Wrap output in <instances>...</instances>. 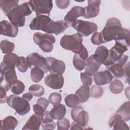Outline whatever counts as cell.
I'll use <instances>...</instances> for the list:
<instances>
[{
    "mask_svg": "<svg viewBox=\"0 0 130 130\" xmlns=\"http://www.w3.org/2000/svg\"><path fill=\"white\" fill-rule=\"evenodd\" d=\"M49 101L46 99L44 98H40L38 99L37 101V104L42 106L45 110L47 109V108L49 105Z\"/></svg>",
    "mask_w": 130,
    "mask_h": 130,
    "instance_id": "46",
    "label": "cell"
},
{
    "mask_svg": "<svg viewBox=\"0 0 130 130\" xmlns=\"http://www.w3.org/2000/svg\"><path fill=\"white\" fill-rule=\"evenodd\" d=\"M75 94L78 98L81 103L87 101L90 96V88L88 86L83 85L80 87L75 92Z\"/></svg>",
    "mask_w": 130,
    "mask_h": 130,
    "instance_id": "24",
    "label": "cell"
},
{
    "mask_svg": "<svg viewBox=\"0 0 130 130\" xmlns=\"http://www.w3.org/2000/svg\"><path fill=\"white\" fill-rule=\"evenodd\" d=\"M91 43L95 45H100L101 44L105 43L104 41L101 32H94L91 38Z\"/></svg>",
    "mask_w": 130,
    "mask_h": 130,
    "instance_id": "39",
    "label": "cell"
},
{
    "mask_svg": "<svg viewBox=\"0 0 130 130\" xmlns=\"http://www.w3.org/2000/svg\"><path fill=\"white\" fill-rule=\"evenodd\" d=\"M33 110L35 114L42 117L43 116L45 112L46 111V110L42 106L37 103L33 106Z\"/></svg>",
    "mask_w": 130,
    "mask_h": 130,
    "instance_id": "44",
    "label": "cell"
},
{
    "mask_svg": "<svg viewBox=\"0 0 130 130\" xmlns=\"http://www.w3.org/2000/svg\"><path fill=\"white\" fill-rule=\"evenodd\" d=\"M72 26L84 37H87L98 30V25L95 23L82 20H77Z\"/></svg>",
    "mask_w": 130,
    "mask_h": 130,
    "instance_id": "9",
    "label": "cell"
},
{
    "mask_svg": "<svg viewBox=\"0 0 130 130\" xmlns=\"http://www.w3.org/2000/svg\"><path fill=\"white\" fill-rule=\"evenodd\" d=\"M103 94V89L99 85L92 86L90 89V95L94 98H100Z\"/></svg>",
    "mask_w": 130,
    "mask_h": 130,
    "instance_id": "36",
    "label": "cell"
},
{
    "mask_svg": "<svg viewBox=\"0 0 130 130\" xmlns=\"http://www.w3.org/2000/svg\"><path fill=\"white\" fill-rule=\"evenodd\" d=\"M31 9L36 12V16L42 14L49 15L53 8V3L50 0H31L28 2Z\"/></svg>",
    "mask_w": 130,
    "mask_h": 130,
    "instance_id": "8",
    "label": "cell"
},
{
    "mask_svg": "<svg viewBox=\"0 0 130 130\" xmlns=\"http://www.w3.org/2000/svg\"><path fill=\"white\" fill-rule=\"evenodd\" d=\"M82 36L76 33L64 35L60 39V44L63 49L71 51L75 54H79L85 48L82 44Z\"/></svg>",
    "mask_w": 130,
    "mask_h": 130,
    "instance_id": "4",
    "label": "cell"
},
{
    "mask_svg": "<svg viewBox=\"0 0 130 130\" xmlns=\"http://www.w3.org/2000/svg\"><path fill=\"white\" fill-rule=\"evenodd\" d=\"M18 32V28L11 22L6 20L1 22V34L2 35L9 37L15 38Z\"/></svg>",
    "mask_w": 130,
    "mask_h": 130,
    "instance_id": "16",
    "label": "cell"
},
{
    "mask_svg": "<svg viewBox=\"0 0 130 130\" xmlns=\"http://www.w3.org/2000/svg\"><path fill=\"white\" fill-rule=\"evenodd\" d=\"M0 129L2 130H13L18 124L17 119L12 116H8L1 120Z\"/></svg>",
    "mask_w": 130,
    "mask_h": 130,
    "instance_id": "21",
    "label": "cell"
},
{
    "mask_svg": "<svg viewBox=\"0 0 130 130\" xmlns=\"http://www.w3.org/2000/svg\"><path fill=\"white\" fill-rule=\"evenodd\" d=\"M101 32L105 43L114 40L127 47L129 45V30L123 28L117 18H109Z\"/></svg>",
    "mask_w": 130,
    "mask_h": 130,
    "instance_id": "1",
    "label": "cell"
},
{
    "mask_svg": "<svg viewBox=\"0 0 130 130\" xmlns=\"http://www.w3.org/2000/svg\"><path fill=\"white\" fill-rule=\"evenodd\" d=\"M56 126L55 123L54 122H53L49 124H42V128L43 129H55Z\"/></svg>",
    "mask_w": 130,
    "mask_h": 130,
    "instance_id": "47",
    "label": "cell"
},
{
    "mask_svg": "<svg viewBox=\"0 0 130 130\" xmlns=\"http://www.w3.org/2000/svg\"><path fill=\"white\" fill-rule=\"evenodd\" d=\"M101 64L98 62L94 59L93 55H91L87 58L86 61L85 72L91 76L93 75L96 72H97L101 67Z\"/></svg>",
    "mask_w": 130,
    "mask_h": 130,
    "instance_id": "20",
    "label": "cell"
},
{
    "mask_svg": "<svg viewBox=\"0 0 130 130\" xmlns=\"http://www.w3.org/2000/svg\"><path fill=\"white\" fill-rule=\"evenodd\" d=\"M66 111L65 106L62 104L58 103L54 105L50 113L54 119L59 120L64 117L66 114Z\"/></svg>",
    "mask_w": 130,
    "mask_h": 130,
    "instance_id": "23",
    "label": "cell"
},
{
    "mask_svg": "<svg viewBox=\"0 0 130 130\" xmlns=\"http://www.w3.org/2000/svg\"><path fill=\"white\" fill-rule=\"evenodd\" d=\"M80 79L83 85L89 86L92 84V79L91 76L85 72L80 73Z\"/></svg>",
    "mask_w": 130,
    "mask_h": 130,
    "instance_id": "41",
    "label": "cell"
},
{
    "mask_svg": "<svg viewBox=\"0 0 130 130\" xmlns=\"http://www.w3.org/2000/svg\"><path fill=\"white\" fill-rule=\"evenodd\" d=\"M72 119L78 123L82 127L86 126L88 123L89 116L88 113L80 106H76L71 111Z\"/></svg>",
    "mask_w": 130,
    "mask_h": 130,
    "instance_id": "11",
    "label": "cell"
},
{
    "mask_svg": "<svg viewBox=\"0 0 130 130\" xmlns=\"http://www.w3.org/2000/svg\"><path fill=\"white\" fill-rule=\"evenodd\" d=\"M73 63L75 68L77 70L81 71L84 69L86 61L82 59L78 54H75L73 57Z\"/></svg>",
    "mask_w": 130,
    "mask_h": 130,
    "instance_id": "33",
    "label": "cell"
},
{
    "mask_svg": "<svg viewBox=\"0 0 130 130\" xmlns=\"http://www.w3.org/2000/svg\"><path fill=\"white\" fill-rule=\"evenodd\" d=\"M33 40L42 51L45 52H50L53 49V44L55 42V37L51 34H43L40 32L34 34Z\"/></svg>",
    "mask_w": 130,
    "mask_h": 130,
    "instance_id": "6",
    "label": "cell"
},
{
    "mask_svg": "<svg viewBox=\"0 0 130 130\" xmlns=\"http://www.w3.org/2000/svg\"><path fill=\"white\" fill-rule=\"evenodd\" d=\"M15 66L10 62L3 61L1 64V81H6V83L11 85L17 80L15 71Z\"/></svg>",
    "mask_w": 130,
    "mask_h": 130,
    "instance_id": "7",
    "label": "cell"
},
{
    "mask_svg": "<svg viewBox=\"0 0 130 130\" xmlns=\"http://www.w3.org/2000/svg\"><path fill=\"white\" fill-rule=\"evenodd\" d=\"M113 76L108 70H105L96 72L93 75L94 82L98 85H103L111 82Z\"/></svg>",
    "mask_w": 130,
    "mask_h": 130,
    "instance_id": "17",
    "label": "cell"
},
{
    "mask_svg": "<svg viewBox=\"0 0 130 130\" xmlns=\"http://www.w3.org/2000/svg\"><path fill=\"white\" fill-rule=\"evenodd\" d=\"M68 27L64 20L53 21L49 16L41 15L36 16L31 21L29 28L31 30H41L47 34L58 35Z\"/></svg>",
    "mask_w": 130,
    "mask_h": 130,
    "instance_id": "2",
    "label": "cell"
},
{
    "mask_svg": "<svg viewBox=\"0 0 130 130\" xmlns=\"http://www.w3.org/2000/svg\"><path fill=\"white\" fill-rule=\"evenodd\" d=\"M6 102L9 107L14 109L17 114L21 116L27 114L30 109L28 101L15 94L8 97Z\"/></svg>",
    "mask_w": 130,
    "mask_h": 130,
    "instance_id": "5",
    "label": "cell"
},
{
    "mask_svg": "<svg viewBox=\"0 0 130 130\" xmlns=\"http://www.w3.org/2000/svg\"><path fill=\"white\" fill-rule=\"evenodd\" d=\"M116 114L119 115L121 118L125 121L130 119V103L127 101L120 106L116 111Z\"/></svg>",
    "mask_w": 130,
    "mask_h": 130,
    "instance_id": "25",
    "label": "cell"
},
{
    "mask_svg": "<svg viewBox=\"0 0 130 130\" xmlns=\"http://www.w3.org/2000/svg\"><path fill=\"white\" fill-rule=\"evenodd\" d=\"M108 70L112 73L115 78H121L124 75V71L123 66L117 62L107 67Z\"/></svg>",
    "mask_w": 130,
    "mask_h": 130,
    "instance_id": "27",
    "label": "cell"
},
{
    "mask_svg": "<svg viewBox=\"0 0 130 130\" xmlns=\"http://www.w3.org/2000/svg\"><path fill=\"white\" fill-rule=\"evenodd\" d=\"M29 91L33 95L37 97H41L45 93L44 87L38 84H34L29 87Z\"/></svg>",
    "mask_w": 130,
    "mask_h": 130,
    "instance_id": "34",
    "label": "cell"
},
{
    "mask_svg": "<svg viewBox=\"0 0 130 130\" xmlns=\"http://www.w3.org/2000/svg\"><path fill=\"white\" fill-rule=\"evenodd\" d=\"M19 1L16 0H1L0 7L1 9L6 15L11 10L17 6Z\"/></svg>",
    "mask_w": 130,
    "mask_h": 130,
    "instance_id": "26",
    "label": "cell"
},
{
    "mask_svg": "<svg viewBox=\"0 0 130 130\" xmlns=\"http://www.w3.org/2000/svg\"><path fill=\"white\" fill-rule=\"evenodd\" d=\"M45 72L40 67H34L31 69L30 77L31 80L35 83H39L44 76Z\"/></svg>",
    "mask_w": 130,
    "mask_h": 130,
    "instance_id": "28",
    "label": "cell"
},
{
    "mask_svg": "<svg viewBox=\"0 0 130 130\" xmlns=\"http://www.w3.org/2000/svg\"><path fill=\"white\" fill-rule=\"evenodd\" d=\"M32 13L28 2L18 5L11 10L6 16L10 22L17 27H22L25 25V16H28Z\"/></svg>",
    "mask_w": 130,
    "mask_h": 130,
    "instance_id": "3",
    "label": "cell"
},
{
    "mask_svg": "<svg viewBox=\"0 0 130 130\" xmlns=\"http://www.w3.org/2000/svg\"><path fill=\"white\" fill-rule=\"evenodd\" d=\"M10 89V85L7 83H5L4 85H1V103L6 102L8 98L6 92Z\"/></svg>",
    "mask_w": 130,
    "mask_h": 130,
    "instance_id": "38",
    "label": "cell"
},
{
    "mask_svg": "<svg viewBox=\"0 0 130 130\" xmlns=\"http://www.w3.org/2000/svg\"><path fill=\"white\" fill-rule=\"evenodd\" d=\"M53 118L52 117L50 111H46L42 116V123L43 124H47L51 123L53 121Z\"/></svg>",
    "mask_w": 130,
    "mask_h": 130,
    "instance_id": "43",
    "label": "cell"
},
{
    "mask_svg": "<svg viewBox=\"0 0 130 130\" xmlns=\"http://www.w3.org/2000/svg\"><path fill=\"white\" fill-rule=\"evenodd\" d=\"M83 128L79 125L78 123L74 121L71 124V127L70 128V129H83Z\"/></svg>",
    "mask_w": 130,
    "mask_h": 130,
    "instance_id": "48",
    "label": "cell"
},
{
    "mask_svg": "<svg viewBox=\"0 0 130 130\" xmlns=\"http://www.w3.org/2000/svg\"><path fill=\"white\" fill-rule=\"evenodd\" d=\"M46 59L49 67V71L51 74H62L64 72L66 64L63 61L52 57H48Z\"/></svg>",
    "mask_w": 130,
    "mask_h": 130,
    "instance_id": "15",
    "label": "cell"
},
{
    "mask_svg": "<svg viewBox=\"0 0 130 130\" xmlns=\"http://www.w3.org/2000/svg\"><path fill=\"white\" fill-rule=\"evenodd\" d=\"M109 126L110 128H113V129L118 130V129H129V127L128 125L125 122L121 117V116L116 114L114 115L109 121Z\"/></svg>",
    "mask_w": 130,
    "mask_h": 130,
    "instance_id": "18",
    "label": "cell"
},
{
    "mask_svg": "<svg viewBox=\"0 0 130 130\" xmlns=\"http://www.w3.org/2000/svg\"><path fill=\"white\" fill-rule=\"evenodd\" d=\"M17 68L20 72L22 73L25 72L28 68V64L26 59L23 56H20V62Z\"/></svg>",
    "mask_w": 130,
    "mask_h": 130,
    "instance_id": "42",
    "label": "cell"
},
{
    "mask_svg": "<svg viewBox=\"0 0 130 130\" xmlns=\"http://www.w3.org/2000/svg\"><path fill=\"white\" fill-rule=\"evenodd\" d=\"M26 59L28 64V68L38 67L42 69L45 73H47L49 71V67L46 58L39 53L36 52L31 53L27 56Z\"/></svg>",
    "mask_w": 130,
    "mask_h": 130,
    "instance_id": "10",
    "label": "cell"
},
{
    "mask_svg": "<svg viewBox=\"0 0 130 130\" xmlns=\"http://www.w3.org/2000/svg\"><path fill=\"white\" fill-rule=\"evenodd\" d=\"M62 100L61 94L58 92L51 93L48 97V101L51 104H56L59 103Z\"/></svg>",
    "mask_w": 130,
    "mask_h": 130,
    "instance_id": "40",
    "label": "cell"
},
{
    "mask_svg": "<svg viewBox=\"0 0 130 130\" xmlns=\"http://www.w3.org/2000/svg\"><path fill=\"white\" fill-rule=\"evenodd\" d=\"M88 6L84 7V14L83 17L85 18H92L97 16L100 12V5L101 1L99 0H88Z\"/></svg>",
    "mask_w": 130,
    "mask_h": 130,
    "instance_id": "14",
    "label": "cell"
},
{
    "mask_svg": "<svg viewBox=\"0 0 130 130\" xmlns=\"http://www.w3.org/2000/svg\"><path fill=\"white\" fill-rule=\"evenodd\" d=\"M70 1L69 0H57L55 1L56 5L60 9H64L68 7L70 5Z\"/></svg>",
    "mask_w": 130,
    "mask_h": 130,
    "instance_id": "45",
    "label": "cell"
},
{
    "mask_svg": "<svg viewBox=\"0 0 130 130\" xmlns=\"http://www.w3.org/2000/svg\"><path fill=\"white\" fill-rule=\"evenodd\" d=\"M109 55V50L107 48L104 46L98 47L93 55L94 59L99 63L102 64L107 58Z\"/></svg>",
    "mask_w": 130,
    "mask_h": 130,
    "instance_id": "22",
    "label": "cell"
},
{
    "mask_svg": "<svg viewBox=\"0 0 130 130\" xmlns=\"http://www.w3.org/2000/svg\"><path fill=\"white\" fill-rule=\"evenodd\" d=\"M64 102L68 107L72 108L76 107L80 103L78 98L75 94H71L67 95L64 98Z\"/></svg>",
    "mask_w": 130,
    "mask_h": 130,
    "instance_id": "32",
    "label": "cell"
},
{
    "mask_svg": "<svg viewBox=\"0 0 130 130\" xmlns=\"http://www.w3.org/2000/svg\"><path fill=\"white\" fill-rule=\"evenodd\" d=\"M0 46L2 52L5 54L11 53L15 49V44L7 40L1 41Z\"/></svg>",
    "mask_w": 130,
    "mask_h": 130,
    "instance_id": "31",
    "label": "cell"
},
{
    "mask_svg": "<svg viewBox=\"0 0 130 130\" xmlns=\"http://www.w3.org/2000/svg\"><path fill=\"white\" fill-rule=\"evenodd\" d=\"M84 8L80 6H74L68 12L64 18V21L69 26H72V24L77 20V18L84 15Z\"/></svg>",
    "mask_w": 130,
    "mask_h": 130,
    "instance_id": "13",
    "label": "cell"
},
{
    "mask_svg": "<svg viewBox=\"0 0 130 130\" xmlns=\"http://www.w3.org/2000/svg\"><path fill=\"white\" fill-rule=\"evenodd\" d=\"M57 126L59 130H68L70 128V122L67 118L63 117L57 121Z\"/></svg>",
    "mask_w": 130,
    "mask_h": 130,
    "instance_id": "37",
    "label": "cell"
},
{
    "mask_svg": "<svg viewBox=\"0 0 130 130\" xmlns=\"http://www.w3.org/2000/svg\"><path fill=\"white\" fill-rule=\"evenodd\" d=\"M22 98H23V99H24L25 100H26L28 102L32 99L33 95L30 92L29 93H25L22 95Z\"/></svg>",
    "mask_w": 130,
    "mask_h": 130,
    "instance_id": "49",
    "label": "cell"
},
{
    "mask_svg": "<svg viewBox=\"0 0 130 130\" xmlns=\"http://www.w3.org/2000/svg\"><path fill=\"white\" fill-rule=\"evenodd\" d=\"M25 85L20 80H17L13 83L10 86L11 92L14 94L18 95L23 93L25 90Z\"/></svg>",
    "mask_w": 130,
    "mask_h": 130,
    "instance_id": "30",
    "label": "cell"
},
{
    "mask_svg": "<svg viewBox=\"0 0 130 130\" xmlns=\"http://www.w3.org/2000/svg\"><path fill=\"white\" fill-rule=\"evenodd\" d=\"M124 88L122 82L118 79H115L111 82L109 85V89L114 94H119L121 93Z\"/></svg>",
    "mask_w": 130,
    "mask_h": 130,
    "instance_id": "29",
    "label": "cell"
},
{
    "mask_svg": "<svg viewBox=\"0 0 130 130\" xmlns=\"http://www.w3.org/2000/svg\"><path fill=\"white\" fill-rule=\"evenodd\" d=\"M44 83L49 87L53 89H59L63 86L64 78L62 74H50L45 77Z\"/></svg>",
    "mask_w": 130,
    "mask_h": 130,
    "instance_id": "12",
    "label": "cell"
},
{
    "mask_svg": "<svg viewBox=\"0 0 130 130\" xmlns=\"http://www.w3.org/2000/svg\"><path fill=\"white\" fill-rule=\"evenodd\" d=\"M3 61L13 63L15 67H17L20 62V57L13 53L7 54L4 56Z\"/></svg>",
    "mask_w": 130,
    "mask_h": 130,
    "instance_id": "35",
    "label": "cell"
},
{
    "mask_svg": "<svg viewBox=\"0 0 130 130\" xmlns=\"http://www.w3.org/2000/svg\"><path fill=\"white\" fill-rule=\"evenodd\" d=\"M42 122V117L36 114L32 115L28 119L22 129L39 130Z\"/></svg>",
    "mask_w": 130,
    "mask_h": 130,
    "instance_id": "19",
    "label": "cell"
}]
</instances>
